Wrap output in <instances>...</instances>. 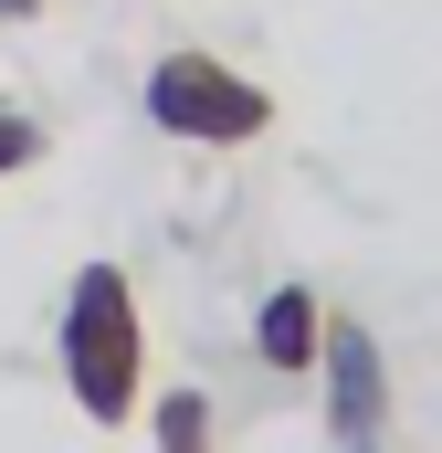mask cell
<instances>
[{
	"instance_id": "obj_1",
	"label": "cell",
	"mask_w": 442,
	"mask_h": 453,
	"mask_svg": "<svg viewBox=\"0 0 442 453\" xmlns=\"http://www.w3.org/2000/svg\"><path fill=\"white\" fill-rule=\"evenodd\" d=\"M53 358H64V390L95 433H126L148 411V306L126 285V264H74L64 285V327H53Z\"/></svg>"
},
{
	"instance_id": "obj_2",
	"label": "cell",
	"mask_w": 442,
	"mask_h": 453,
	"mask_svg": "<svg viewBox=\"0 0 442 453\" xmlns=\"http://www.w3.org/2000/svg\"><path fill=\"white\" fill-rule=\"evenodd\" d=\"M148 127L179 137V148H253V137L274 127V96H263L242 64L201 53V42H169V53L148 64Z\"/></svg>"
},
{
	"instance_id": "obj_3",
	"label": "cell",
	"mask_w": 442,
	"mask_h": 453,
	"mask_svg": "<svg viewBox=\"0 0 442 453\" xmlns=\"http://www.w3.org/2000/svg\"><path fill=\"white\" fill-rule=\"evenodd\" d=\"M316 369H327V433H337V453H390V358H379V338H369L358 317H327Z\"/></svg>"
},
{
	"instance_id": "obj_4",
	"label": "cell",
	"mask_w": 442,
	"mask_h": 453,
	"mask_svg": "<svg viewBox=\"0 0 442 453\" xmlns=\"http://www.w3.org/2000/svg\"><path fill=\"white\" fill-rule=\"evenodd\" d=\"M316 348H327V306H316V285H274V296L253 306V358H263L274 380H306Z\"/></svg>"
},
{
	"instance_id": "obj_5",
	"label": "cell",
	"mask_w": 442,
	"mask_h": 453,
	"mask_svg": "<svg viewBox=\"0 0 442 453\" xmlns=\"http://www.w3.org/2000/svg\"><path fill=\"white\" fill-rule=\"evenodd\" d=\"M148 433H158V453H221V433H211V390H158V411H148Z\"/></svg>"
},
{
	"instance_id": "obj_6",
	"label": "cell",
	"mask_w": 442,
	"mask_h": 453,
	"mask_svg": "<svg viewBox=\"0 0 442 453\" xmlns=\"http://www.w3.org/2000/svg\"><path fill=\"white\" fill-rule=\"evenodd\" d=\"M42 116H21V106H0V180H21V169H42Z\"/></svg>"
},
{
	"instance_id": "obj_7",
	"label": "cell",
	"mask_w": 442,
	"mask_h": 453,
	"mask_svg": "<svg viewBox=\"0 0 442 453\" xmlns=\"http://www.w3.org/2000/svg\"><path fill=\"white\" fill-rule=\"evenodd\" d=\"M32 11H42V0H0V21H32Z\"/></svg>"
}]
</instances>
